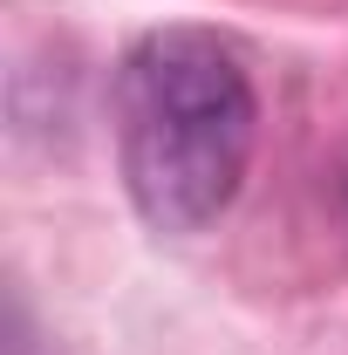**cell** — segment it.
Masks as SVG:
<instances>
[{
    "label": "cell",
    "instance_id": "cell-1",
    "mask_svg": "<svg viewBox=\"0 0 348 355\" xmlns=\"http://www.w3.org/2000/svg\"><path fill=\"white\" fill-rule=\"evenodd\" d=\"M253 76L205 28L143 35L116 83V150L137 212L157 232H198L232 198L253 157Z\"/></svg>",
    "mask_w": 348,
    "mask_h": 355
}]
</instances>
